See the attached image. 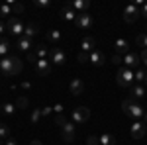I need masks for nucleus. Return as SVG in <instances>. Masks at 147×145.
<instances>
[{"mask_svg":"<svg viewBox=\"0 0 147 145\" xmlns=\"http://www.w3.org/2000/svg\"><path fill=\"white\" fill-rule=\"evenodd\" d=\"M22 69H24V65L18 57H4L0 61V73L4 77H16V75L22 73Z\"/></svg>","mask_w":147,"mask_h":145,"instance_id":"f257e3e1","label":"nucleus"},{"mask_svg":"<svg viewBox=\"0 0 147 145\" xmlns=\"http://www.w3.org/2000/svg\"><path fill=\"white\" fill-rule=\"evenodd\" d=\"M122 110H124L125 116H129V118H134V120H139V118H143V114H145V110L137 104V100H134V98H125L124 102H122Z\"/></svg>","mask_w":147,"mask_h":145,"instance_id":"f03ea898","label":"nucleus"},{"mask_svg":"<svg viewBox=\"0 0 147 145\" xmlns=\"http://www.w3.org/2000/svg\"><path fill=\"white\" fill-rule=\"evenodd\" d=\"M116 82H118L122 88H131L134 82H136V73H134L131 69H127V67L118 69V73H116Z\"/></svg>","mask_w":147,"mask_h":145,"instance_id":"7ed1b4c3","label":"nucleus"},{"mask_svg":"<svg viewBox=\"0 0 147 145\" xmlns=\"http://www.w3.org/2000/svg\"><path fill=\"white\" fill-rule=\"evenodd\" d=\"M6 30H8L12 35L22 37V35H24V30H26V26H22V22H20L16 16H12V18H8V20H6Z\"/></svg>","mask_w":147,"mask_h":145,"instance_id":"20e7f679","label":"nucleus"},{"mask_svg":"<svg viewBox=\"0 0 147 145\" xmlns=\"http://www.w3.org/2000/svg\"><path fill=\"white\" fill-rule=\"evenodd\" d=\"M139 16H141V8H139V6H136V4H127V6H125V10H124V22L131 24V22H136Z\"/></svg>","mask_w":147,"mask_h":145,"instance_id":"39448f33","label":"nucleus"},{"mask_svg":"<svg viewBox=\"0 0 147 145\" xmlns=\"http://www.w3.org/2000/svg\"><path fill=\"white\" fill-rule=\"evenodd\" d=\"M61 137H63V141L73 143V141H75V137H77V125H73L71 122H67L63 127H61Z\"/></svg>","mask_w":147,"mask_h":145,"instance_id":"423d86ee","label":"nucleus"},{"mask_svg":"<svg viewBox=\"0 0 147 145\" xmlns=\"http://www.w3.org/2000/svg\"><path fill=\"white\" fill-rule=\"evenodd\" d=\"M49 61H51L53 65H57V67H63V65L67 63V55H65L63 49L55 47L53 51H49Z\"/></svg>","mask_w":147,"mask_h":145,"instance_id":"0eeeda50","label":"nucleus"},{"mask_svg":"<svg viewBox=\"0 0 147 145\" xmlns=\"http://www.w3.org/2000/svg\"><path fill=\"white\" fill-rule=\"evenodd\" d=\"M75 26L79 30H90L92 28V16L82 12V14H77V20H75Z\"/></svg>","mask_w":147,"mask_h":145,"instance_id":"6e6552de","label":"nucleus"},{"mask_svg":"<svg viewBox=\"0 0 147 145\" xmlns=\"http://www.w3.org/2000/svg\"><path fill=\"white\" fill-rule=\"evenodd\" d=\"M88 118H90V110L86 106H79V108L73 110V120H75V123H84Z\"/></svg>","mask_w":147,"mask_h":145,"instance_id":"1a4fd4ad","label":"nucleus"},{"mask_svg":"<svg viewBox=\"0 0 147 145\" xmlns=\"http://www.w3.org/2000/svg\"><path fill=\"white\" fill-rule=\"evenodd\" d=\"M35 73L41 75V77H49V73H51V61L49 59H39L35 63Z\"/></svg>","mask_w":147,"mask_h":145,"instance_id":"9d476101","label":"nucleus"},{"mask_svg":"<svg viewBox=\"0 0 147 145\" xmlns=\"http://www.w3.org/2000/svg\"><path fill=\"white\" fill-rule=\"evenodd\" d=\"M145 129H147V125L143 122H134L129 132H131V137L134 139H143L145 137Z\"/></svg>","mask_w":147,"mask_h":145,"instance_id":"9b49d317","label":"nucleus"},{"mask_svg":"<svg viewBox=\"0 0 147 145\" xmlns=\"http://www.w3.org/2000/svg\"><path fill=\"white\" fill-rule=\"evenodd\" d=\"M114 47H116V55H127L129 53V41L124 37H118Z\"/></svg>","mask_w":147,"mask_h":145,"instance_id":"f8f14e48","label":"nucleus"},{"mask_svg":"<svg viewBox=\"0 0 147 145\" xmlns=\"http://www.w3.org/2000/svg\"><path fill=\"white\" fill-rule=\"evenodd\" d=\"M139 63H141V57L136 55V53H131V51H129V53L124 57V67H127V69L139 67Z\"/></svg>","mask_w":147,"mask_h":145,"instance_id":"ddd939ff","label":"nucleus"},{"mask_svg":"<svg viewBox=\"0 0 147 145\" xmlns=\"http://www.w3.org/2000/svg\"><path fill=\"white\" fill-rule=\"evenodd\" d=\"M69 92L75 94V96L82 94V92H84V82H82L80 78H73V80L69 82Z\"/></svg>","mask_w":147,"mask_h":145,"instance_id":"4468645a","label":"nucleus"},{"mask_svg":"<svg viewBox=\"0 0 147 145\" xmlns=\"http://www.w3.org/2000/svg\"><path fill=\"white\" fill-rule=\"evenodd\" d=\"M88 61H90L94 67H102V65H104V61H106V57H104V53L96 47V49L90 53V59H88Z\"/></svg>","mask_w":147,"mask_h":145,"instance_id":"2eb2a0df","label":"nucleus"},{"mask_svg":"<svg viewBox=\"0 0 147 145\" xmlns=\"http://www.w3.org/2000/svg\"><path fill=\"white\" fill-rule=\"evenodd\" d=\"M61 18H63L65 22H75V20H77V12L71 8V4H65V6L61 8Z\"/></svg>","mask_w":147,"mask_h":145,"instance_id":"dca6fc26","label":"nucleus"},{"mask_svg":"<svg viewBox=\"0 0 147 145\" xmlns=\"http://www.w3.org/2000/svg\"><path fill=\"white\" fill-rule=\"evenodd\" d=\"M147 96V90L143 84H134L131 86V96L129 98H134V100H141V98H145Z\"/></svg>","mask_w":147,"mask_h":145,"instance_id":"f3484780","label":"nucleus"},{"mask_svg":"<svg viewBox=\"0 0 147 145\" xmlns=\"http://www.w3.org/2000/svg\"><path fill=\"white\" fill-rule=\"evenodd\" d=\"M94 49H96V41H94V37H92V35H86V37L82 39V51L90 55Z\"/></svg>","mask_w":147,"mask_h":145,"instance_id":"a211bd4d","label":"nucleus"},{"mask_svg":"<svg viewBox=\"0 0 147 145\" xmlns=\"http://www.w3.org/2000/svg\"><path fill=\"white\" fill-rule=\"evenodd\" d=\"M71 4V8L73 10H79V14H82V12L88 10V6H90V2L88 0H73V2H69Z\"/></svg>","mask_w":147,"mask_h":145,"instance_id":"6ab92c4d","label":"nucleus"},{"mask_svg":"<svg viewBox=\"0 0 147 145\" xmlns=\"http://www.w3.org/2000/svg\"><path fill=\"white\" fill-rule=\"evenodd\" d=\"M32 45H34V39H30V37H26V35L18 37V47H20L22 51H30Z\"/></svg>","mask_w":147,"mask_h":145,"instance_id":"aec40b11","label":"nucleus"},{"mask_svg":"<svg viewBox=\"0 0 147 145\" xmlns=\"http://www.w3.org/2000/svg\"><path fill=\"white\" fill-rule=\"evenodd\" d=\"M32 53H34L35 59L39 61V59H47V57H49V49H47L45 45H37V47H35Z\"/></svg>","mask_w":147,"mask_h":145,"instance_id":"412c9836","label":"nucleus"},{"mask_svg":"<svg viewBox=\"0 0 147 145\" xmlns=\"http://www.w3.org/2000/svg\"><path fill=\"white\" fill-rule=\"evenodd\" d=\"M37 32H39V28H37L34 22H30L28 26H26V30H24V35H26V37H30V39H34L35 35H37Z\"/></svg>","mask_w":147,"mask_h":145,"instance_id":"4be33fe9","label":"nucleus"},{"mask_svg":"<svg viewBox=\"0 0 147 145\" xmlns=\"http://www.w3.org/2000/svg\"><path fill=\"white\" fill-rule=\"evenodd\" d=\"M100 145H116V135L100 134Z\"/></svg>","mask_w":147,"mask_h":145,"instance_id":"5701e85b","label":"nucleus"},{"mask_svg":"<svg viewBox=\"0 0 147 145\" xmlns=\"http://www.w3.org/2000/svg\"><path fill=\"white\" fill-rule=\"evenodd\" d=\"M6 16H12V2L0 4V20H2V18H6Z\"/></svg>","mask_w":147,"mask_h":145,"instance_id":"b1692460","label":"nucleus"},{"mask_svg":"<svg viewBox=\"0 0 147 145\" xmlns=\"http://www.w3.org/2000/svg\"><path fill=\"white\" fill-rule=\"evenodd\" d=\"M145 78H147V71H145V69H137V71H136V82H137V84H143Z\"/></svg>","mask_w":147,"mask_h":145,"instance_id":"393cba45","label":"nucleus"},{"mask_svg":"<svg viewBox=\"0 0 147 145\" xmlns=\"http://www.w3.org/2000/svg\"><path fill=\"white\" fill-rule=\"evenodd\" d=\"M24 10H26V8H24L22 2H12V16H18V14H22Z\"/></svg>","mask_w":147,"mask_h":145,"instance_id":"a878e982","label":"nucleus"},{"mask_svg":"<svg viewBox=\"0 0 147 145\" xmlns=\"http://www.w3.org/2000/svg\"><path fill=\"white\" fill-rule=\"evenodd\" d=\"M10 137V127L8 125H4V123H0V139L2 141H6Z\"/></svg>","mask_w":147,"mask_h":145,"instance_id":"bb28decb","label":"nucleus"},{"mask_svg":"<svg viewBox=\"0 0 147 145\" xmlns=\"http://www.w3.org/2000/svg\"><path fill=\"white\" fill-rule=\"evenodd\" d=\"M47 39L57 43V41L61 39V32H59V30H51V32H47Z\"/></svg>","mask_w":147,"mask_h":145,"instance_id":"cd10ccee","label":"nucleus"},{"mask_svg":"<svg viewBox=\"0 0 147 145\" xmlns=\"http://www.w3.org/2000/svg\"><path fill=\"white\" fill-rule=\"evenodd\" d=\"M10 49V41L8 39H0V57H4Z\"/></svg>","mask_w":147,"mask_h":145,"instance_id":"c85d7f7f","label":"nucleus"},{"mask_svg":"<svg viewBox=\"0 0 147 145\" xmlns=\"http://www.w3.org/2000/svg\"><path fill=\"white\" fill-rule=\"evenodd\" d=\"M16 108H18V110H26V108H28V98H26V96H18Z\"/></svg>","mask_w":147,"mask_h":145,"instance_id":"c756f323","label":"nucleus"},{"mask_svg":"<svg viewBox=\"0 0 147 145\" xmlns=\"http://www.w3.org/2000/svg\"><path fill=\"white\" fill-rule=\"evenodd\" d=\"M136 41H137V45H139V47L147 49V34H139V35L136 37Z\"/></svg>","mask_w":147,"mask_h":145,"instance_id":"7c9ffc66","label":"nucleus"},{"mask_svg":"<svg viewBox=\"0 0 147 145\" xmlns=\"http://www.w3.org/2000/svg\"><path fill=\"white\" fill-rule=\"evenodd\" d=\"M2 110L6 112V114H8V116H12V114H14V112L18 110V108H16V106H14V104H10V102H4V106H2Z\"/></svg>","mask_w":147,"mask_h":145,"instance_id":"2f4dec72","label":"nucleus"},{"mask_svg":"<svg viewBox=\"0 0 147 145\" xmlns=\"http://www.w3.org/2000/svg\"><path fill=\"white\" fill-rule=\"evenodd\" d=\"M39 120H41V110H34L32 116H30V122L35 123V122H39Z\"/></svg>","mask_w":147,"mask_h":145,"instance_id":"473e14b6","label":"nucleus"},{"mask_svg":"<svg viewBox=\"0 0 147 145\" xmlns=\"http://www.w3.org/2000/svg\"><path fill=\"white\" fill-rule=\"evenodd\" d=\"M86 143L88 145H100V137L98 135H88L86 137Z\"/></svg>","mask_w":147,"mask_h":145,"instance_id":"72a5a7b5","label":"nucleus"},{"mask_svg":"<svg viewBox=\"0 0 147 145\" xmlns=\"http://www.w3.org/2000/svg\"><path fill=\"white\" fill-rule=\"evenodd\" d=\"M55 123L59 125V127H63V125L67 123V118H65L63 114H57V118H55Z\"/></svg>","mask_w":147,"mask_h":145,"instance_id":"f704fd0d","label":"nucleus"},{"mask_svg":"<svg viewBox=\"0 0 147 145\" xmlns=\"http://www.w3.org/2000/svg\"><path fill=\"white\" fill-rule=\"evenodd\" d=\"M88 59H90V55H88V53H84V51H80L79 55H77V61H79V63H86Z\"/></svg>","mask_w":147,"mask_h":145,"instance_id":"c9c22d12","label":"nucleus"},{"mask_svg":"<svg viewBox=\"0 0 147 145\" xmlns=\"http://www.w3.org/2000/svg\"><path fill=\"white\" fill-rule=\"evenodd\" d=\"M34 4L37 6V8H47L51 2H49V0H34Z\"/></svg>","mask_w":147,"mask_h":145,"instance_id":"e433bc0d","label":"nucleus"},{"mask_svg":"<svg viewBox=\"0 0 147 145\" xmlns=\"http://www.w3.org/2000/svg\"><path fill=\"white\" fill-rule=\"evenodd\" d=\"M51 112H53V108H51V106H45V108H41V118H47V116H51Z\"/></svg>","mask_w":147,"mask_h":145,"instance_id":"4c0bfd02","label":"nucleus"},{"mask_svg":"<svg viewBox=\"0 0 147 145\" xmlns=\"http://www.w3.org/2000/svg\"><path fill=\"white\" fill-rule=\"evenodd\" d=\"M112 63H114V65H122V63H124L122 55H116V53H114V57H112Z\"/></svg>","mask_w":147,"mask_h":145,"instance_id":"58836bf2","label":"nucleus"},{"mask_svg":"<svg viewBox=\"0 0 147 145\" xmlns=\"http://www.w3.org/2000/svg\"><path fill=\"white\" fill-rule=\"evenodd\" d=\"M139 57H141V63H143V65L147 67V49H143V51H141V55H139Z\"/></svg>","mask_w":147,"mask_h":145,"instance_id":"ea45409f","label":"nucleus"},{"mask_svg":"<svg viewBox=\"0 0 147 145\" xmlns=\"http://www.w3.org/2000/svg\"><path fill=\"white\" fill-rule=\"evenodd\" d=\"M53 112H57V114H63V104H55V106H53Z\"/></svg>","mask_w":147,"mask_h":145,"instance_id":"a19ab883","label":"nucleus"},{"mask_svg":"<svg viewBox=\"0 0 147 145\" xmlns=\"http://www.w3.org/2000/svg\"><path fill=\"white\" fill-rule=\"evenodd\" d=\"M4 145H18V141H16V139H14V137L10 135V137L6 139V143H4Z\"/></svg>","mask_w":147,"mask_h":145,"instance_id":"79ce46f5","label":"nucleus"},{"mask_svg":"<svg viewBox=\"0 0 147 145\" xmlns=\"http://www.w3.org/2000/svg\"><path fill=\"white\" fill-rule=\"evenodd\" d=\"M4 32H6V22H2V20H0V35L4 34Z\"/></svg>","mask_w":147,"mask_h":145,"instance_id":"37998d69","label":"nucleus"},{"mask_svg":"<svg viewBox=\"0 0 147 145\" xmlns=\"http://www.w3.org/2000/svg\"><path fill=\"white\" fill-rule=\"evenodd\" d=\"M141 16H145V18H147V4L141 6Z\"/></svg>","mask_w":147,"mask_h":145,"instance_id":"c03bdc74","label":"nucleus"},{"mask_svg":"<svg viewBox=\"0 0 147 145\" xmlns=\"http://www.w3.org/2000/svg\"><path fill=\"white\" fill-rule=\"evenodd\" d=\"M30 145H43V143H41V141H37V139H34V141H32Z\"/></svg>","mask_w":147,"mask_h":145,"instance_id":"a18cd8bd","label":"nucleus"},{"mask_svg":"<svg viewBox=\"0 0 147 145\" xmlns=\"http://www.w3.org/2000/svg\"><path fill=\"white\" fill-rule=\"evenodd\" d=\"M143 123H145V125H147V112H145V114H143Z\"/></svg>","mask_w":147,"mask_h":145,"instance_id":"49530a36","label":"nucleus"},{"mask_svg":"<svg viewBox=\"0 0 147 145\" xmlns=\"http://www.w3.org/2000/svg\"><path fill=\"white\" fill-rule=\"evenodd\" d=\"M143 86H145V90H147V78H145V82H143Z\"/></svg>","mask_w":147,"mask_h":145,"instance_id":"de8ad7c7","label":"nucleus"},{"mask_svg":"<svg viewBox=\"0 0 147 145\" xmlns=\"http://www.w3.org/2000/svg\"><path fill=\"white\" fill-rule=\"evenodd\" d=\"M0 145H2V139H0Z\"/></svg>","mask_w":147,"mask_h":145,"instance_id":"09e8293b","label":"nucleus"},{"mask_svg":"<svg viewBox=\"0 0 147 145\" xmlns=\"http://www.w3.org/2000/svg\"><path fill=\"white\" fill-rule=\"evenodd\" d=\"M145 34H147V32H145Z\"/></svg>","mask_w":147,"mask_h":145,"instance_id":"8fccbe9b","label":"nucleus"}]
</instances>
